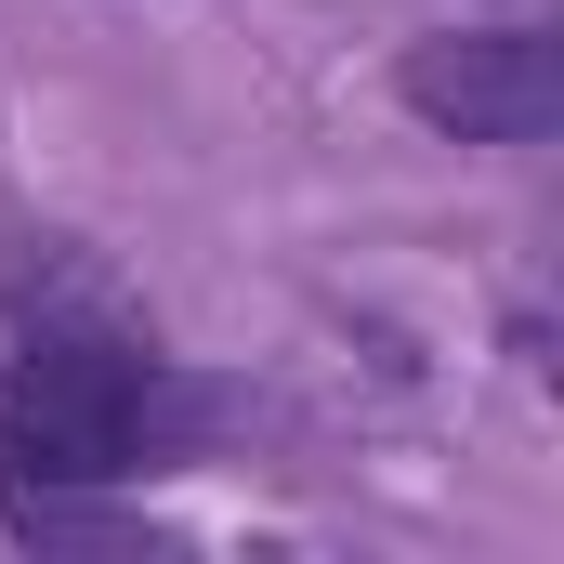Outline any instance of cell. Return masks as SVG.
I'll list each match as a JSON object with an SVG mask.
<instances>
[{"mask_svg": "<svg viewBox=\"0 0 564 564\" xmlns=\"http://www.w3.org/2000/svg\"><path fill=\"white\" fill-rule=\"evenodd\" d=\"M171 368L119 341V328H93V315H40L26 341H13V368H0V473L13 486H40V499H66V486H132L171 459Z\"/></svg>", "mask_w": 564, "mask_h": 564, "instance_id": "obj_1", "label": "cell"}, {"mask_svg": "<svg viewBox=\"0 0 564 564\" xmlns=\"http://www.w3.org/2000/svg\"><path fill=\"white\" fill-rule=\"evenodd\" d=\"M408 119H433L446 144H552L564 132V53L552 26H433L394 66Z\"/></svg>", "mask_w": 564, "mask_h": 564, "instance_id": "obj_2", "label": "cell"}]
</instances>
